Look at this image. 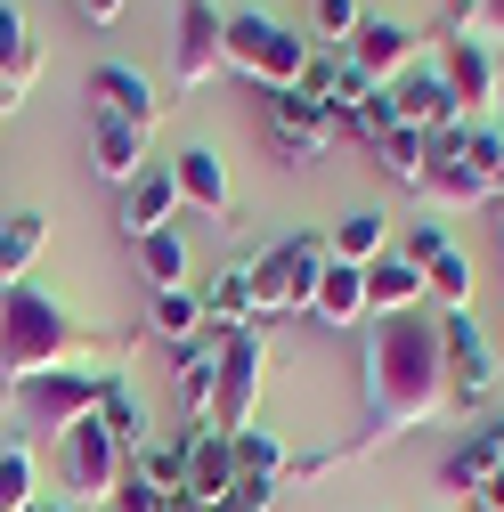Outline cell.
<instances>
[{"label":"cell","instance_id":"obj_5","mask_svg":"<svg viewBox=\"0 0 504 512\" xmlns=\"http://www.w3.org/2000/svg\"><path fill=\"white\" fill-rule=\"evenodd\" d=\"M122 472H131V456L106 439V423H74V431H57V480H66V512H114L122 496Z\"/></svg>","mask_w":504,"mask_h":512},{"label":"cell","instance_id":"obj_7","mask_svg":"<svg viewBox=\"0 0 504 512\" xmlns=\"http://www.w3.org/2000/svg\"><path fill=\"white\" fill-rule=\"evenodd\" d=\"M106 382L114 374H98V366H74V374H41V382H25V391L9 399L17 415H25V431H74V423H90L98 415V399H106Z\"/></svg>","mask_w":504,"mask_h":512},{"label":"cell","instance_id":"obj_39","mask_svg":"<svg viewBox=\"0 0 504 512\" xmlns=\"http://www.w3.org/2000/svg\"><path fill=\"white\" fill-rule=\"evenodd\" d=\"M74 9H82V25H114L122 9H131V0H74Z\"/></svg>","mask_w":504,"mask_h":512},{"label":"cell","instance_id":"obj_32","mask_svg":"<svg viewBox=\"0 0 504 512\" xmlns=\"http://www.w3.org/2000/svg\"><path fill=\"white\" fill-rule=\"evenodd\" d=\"M139 269H147L155 293H187V236H179V228L147 236V244H139Z\"/></svg>","mask_w":504,"mask_h":512},{"label":"cell","instance_id":"obj_16","mask_svg":"<svg viewBox=\"0 0 504 512\" xmlns=\"http://www.w3.org/2000/svg\"><path fill=\"white\" fill-rule=\"evenodd\" d=\"M171 391H179V407H187V431H212V399H220V334L179 342Z\"/></svg>","mask_w":504,"mask_h":512},{"label":"cell","instance_id":"obj_13","mask_svg":"<svg viewBox=\"0 0 504 512\" xmlns=\"http://www.w3.org/2000/svg\"><path fill=\"white\" fill-rule=\"evenodd\" d=\"M350 57L366 66L374 90H391V82H407V74L423 66V33H415V25H391V17H366L358 41H350Z\"/></svg>","mask_w":504,"mask_h":512},{"label":"cell","instance_id":"obj_2","mask_svg":"<svg viewBox=\"0 0 504 512\" xmlns=\"http://www.w3.org/2000/svg\"><path fill=\"white\" fill-rule=\"evenodd\" d=\"M114 358H122V334L82 326V317L57 293H41V285H0V391L9 399L25 391V382L74 374V366L114 374Z\"/></svg>","mask_w":504,"mask_h":512},{"label":"cell","instance_id":"obj_14","mask_svg":"<svg viewBox=\"0 0 504 512\" xmlns=\"http://www.w3.org/2000/svg\"><path fill=\"white\" fill-rule=\"evenodd\" d=\"M171 187H179V204H196L204 220H236V179H228V163H220V147H179V163H171Z\"/></svg>","mask_w":504,"mask_h":512},{"label":"cell","instance_id":"obj_15","mask_svg":"<svg viewBox=\"0 0 504 512\" xmlns=\"http://www.w3.org/2000/svg\"><path fill=\"white\" fill-rule=\"evenodd\" d=\"M90 106H98V114H114V122H131V131H155L171 98H163L139 66H98V74H90Z\"/></svg>","mask_w":504,"mask_h":512},{"label":"cell","instance_id":"obj_36","mask_svg":"<svg viewBox=\"0 0 504 512\" xmlns=\"http://www.w3.org/2000/svg\"><path fill=\"white\" fill-rule=\"evenodd\" d=\"M431 33H439V49H456V41H480V0H439Z\"/></svg>","mask_w":504,"mask_h":512},{"label":"cell","instance_id":"obj_40","mask_svg":"<svg viewBox=\"0 0 504 512\" xmlns=\"http://www.w3.org/2000/svg\"><path fill=\"white\" fill-rule=\"evenodd\" d=\"M472 504H480V512H504V472H496V480H488V488H480Z\"/></svg>","mask_w":504,"mask_h":512},{"label":"cell","instance_id":"obj_44","mask_svg":"<svg viewBox=\"0 0 504 512\" xmlns=\"http://www.w3.org/2000/svg\"><path fill=\"white\" fill-rule=\"evenodd\" d=\"M496 196H504V171H496Z\"/></svg>","mask_w":504,"mask_h":512},{"label":"cell","instance_id":"obj_42","mask_svg":"<svg viewBox=\"0 0 504 512\" xmlns=\"http://www.w3.org/2000/svg\"><path fill=\"white\" fill-rule=\"evenodd\" d=\"M496 261H504V196H496Z\"/></svg>","mask_w":504,"mask_h":512},{"label":"cell","instance_id":"obj_45","mask_svg":"<svg viewBox=\"0 0 504 512\" xmlns=\"http://www.w3.org/2000/svg\"><path fill=\"white\" fill-rule=\"evenodd\" d=\"M171 512H196V504H171Z\"/></svg>","mask_w":504,"mask_h":512},{"label":"cell","instance_id":"obj_10","mask_svg":"<svg viewBox=\"0 0 504 512\" xmlns=\"http://www.w3.org/2000/svg\"><path fill=\"white\" fill-rule=\"evenodd\" d=\"M261 122H269L277 163H318V155L342 139V122L326 114V98H309V90H269V98H261Z\"/></svg>","mask_w":504,"mask_h":512},{"label":"cell","instance_id":"obj_9","mask_svg":"<svg viewBox=\"0 0 504 512\" xmlns=\"http://www.w3.org/2000/svg\"><path fill=\"white\" fill-rule=\"evenodd\" d=\"M228 74V9L220 0H179V33H171V82L204 90Z\"/></svg>","mask_w":504,"mask_h":512},{"label":"cell","instance_id":"obj_19","mask_svg":"<svg viewBox=\"0 0 504 512\" xmlns=\"http://www.w3.org/2000/svg\"><path fill=\"white\" fill-rule=\"evenodd\" d=\"M261 326V293H252V261H228V269H212V285H204V334H252Z\"/></svg>","mask_w":504,"mask_h":512},{"label":"cell","instance_id":"obj_17","mask_svg":"<svg viewBox=\"0 0 504 512\" xmlns=\"http://www.w3.org/2000/svg\"><path fill=\"white\" fill-rule=\"evenodd\" d=\"M496 472H504V415L472 423V431H464V439L448 447V464H439V480H448V488H456L464 504H472V496H480V488H488Z\"/></svg>","mask_w":504,"mask_h":512},{"label":"cell","instance_id":"obj_23","mask_svg":"<svg viewBox=\"0 0 504 512\" xmlns=\"http://www.w3.org/2000/svg\"><path fill=\"white\" fill-rule=\"evenodd\" d=\"M309 326H326V334H350V326H366V269H342V261H326L318 293H309Z\"/></svg>","mask_w":504,"mask_h":512},{"label":"cell","instance_id":"obj_6","mask_svg":"<svg viewBox=\"0 0 504 512\" xmlns=\"http://www.w3.org/2000/svg\"><path fill=\"white\" fill-rule=\"evenodd\" d=\"M326 277V236H285L277 252H261L252 261V293H261V326L269 317H309V293H318Z\"/></svg>","mask_w":504,"mask_h":512},{"label":"cell","instance_id":"obj_24","mask_svg":"<svg viewBox=\"0 0 504 512\" xmlns=\"http://www.w3.org/2000/svg\"><path fill=\"white\" fill-rule=\"evenodd\" d=\"M33 82H41V41H33L25 9H9V0H0V90L25 106V98H33Z\"/></svg>","mask_w":504,"mask_h":512},{"label":"cell","instance_id":"obj_1","mask_svg":"<svg viewBox=\"0 0 504 512\" xmlns=\"http://www.w3.org/2000/svg\"><path fill=\"white\" fill-rule=\"evenodd\" d=\"M439 415H456L448 407V350H439V317L407 309V317H374V334H366V431L342 447V456H318V464H293L285 480H318L350 456H374L383 439H407Z\"/></svg>","mask_w":504,"mask_h":512},{"label":"cell","instance_id":"obj_12","mask_svg":"<svg viewBox=\"0 0 504 512\" xmlns=\"http://www.w3.org/2000/svg\"><path fill=\"white\" fill-rule=\"evenodd\" d=\"M439 82H448L456 122H472V114L496 106V90H504V57H496L488 41H456V49H439Z\"/></svg>","mask_w":504,"mask_h":512},{"label":"cell","instance_id":"obj_35","mask_svg":"<svg viewBox=\"0 0 504 512\" xmlns=\"http://www.w3.org/2000/svg\"><path fill=\"white\" fill-rule=\"evenodd\" d=\"M366 155H374V171H383V179H399V187H423V139H415V131L374 139Z\"/></svg>","mask_w":504,"mask_h":512},{"label":"cell","instance_id":"obj_27","mask_svg":"<svg viewBox=\"0 0 504 512\" xmlns=\"http://www.w3.org/2000/svg\"><path fill=\"white\" fill-rule=\"evenodd\" d=\"M383 252H391V220L383 212H350V220L326 228V261H342V269H374Z\"/></svg>","mask_w":504,"mask_h":512},{"label":"cell","instance_id":"obj_30","mask_svg":"<svg viewBox=\"0 0 504 512\" xmlns=\"http://www.w3.org/2000/svg\"><path fill=\"white\" fill-rule=\"evenodd\" d=\"M122 480H139V488H155V496H179V480H187V431L147 439L139 456H131V472H122Z\"/></svg>","mask_w":504,"mask_h":512},{"label":"cell","instance_id":"obj_31","mask_svg":"<svg viewBox=\"0 0 504 512\" xmlns=\"http://www.w3.org/2000/svg\"><path fill=\"white\" fill-rule=\"evenodd\" d=\"M25 504H41V456L25 439H9L0 447V512H25Z\"/></svg>","mask_w":504,"mask_h":512},{"label":"cell","instance_id":"obj_33","mask_svg":"<svg viewBox=\"0 0 504 512\" xmlns=\"http://www.w3.org/2000/svg\"><path fill=\"white\" fill-rule=\"evenodd\" d=\"M423 293L448 301V317H456V309H472V252H464V244H448V252H439V261L423 269Z\"/></svg>","mask_w":504,"mask_h":512},{"label":"cell","instance_id":"obj_22","mask_svg":"<svg viewBox=\"0 0 504 512\" xmlns=\"http://www.w3.org/2000/svg\"><path fill=\"white\" fill-rule=\"evenodd\" d=\"M90 171H98L106 187H131V179L147 171V131H131V122L98 114V122H90Z\"/></svg>","mask_w":504,"mask_h":512},{"label":"cell","instance_id":"obj_46","mask_svg":"<svg viewBox=\"0 0 504 512\" xmlns=\"http://www.w3.org/2000/svg\"><path fill=\"white\" fill-rule=\"evenodd\" d=\"M0 407H9V391H0Z\"/></svg>","mask_w":504,"mask_h":512},{"label":"cell","instance_id":"obj_38","mask_svg":"<svg viewBox=\"0 0 504 512\" xmlns=\"http://www.w3.org/2000/svg\"><path fill=\"white\" fill-rule=\"evenodd\" d=\"M391 252H399V261H415V269H431L439 252H448V228H431V220H423V228H407Z\"/></svg>","mask_w":504,"mask_h":512},{"label":"cell","instance_id":"obj_8","mask_svg":"<svg viewBox=\"0 0 504 512\" xmlns=\"http://www.w3.org/2000/svg\"><path fill=\"white\" fill-rule=\"evenodd\" d=\"M439 350H448V407H488L496 382H504V358H496V342L480 334L472 309L439 317Z\"/></svg>","mask_w":504,"mask_h":512},{"label":"cell","instance_id":"obj_25","mask_svg":"<svg viewBox=\"0 0 504 512\" xmlns=\"http://www.w3.org/2000/svg\"><path fill=\"white\" fill-rule=\"evenodd\" d=\"M423 309V269L399 261V252H383V261L366 269V317H407Z\"/></svg>","mask_w":504,"mask_h":512},{"label":"cell","instance_id":"obj_18","mask_svg":"<svg viewBox=\"0 0 504 512\" xmlns=\"http://www.w3.org/2000/svg\"><path fill=\"white\" fill-rule=\"evenodd\" d=\"M228 488H236V447H228V431H187V480H179V504L212 512Z\"/></svg>","mask_w":504,"mask_h":512},{"label":"cell","instance_id":"obj_43","mask_svg":"<svg viewBox=\"0 0 504 512\" xmlns=\"http://www.w3.org/2000/svg\"><path fill=\"white\" fill-rule=\"evenodd\" d=\"M25 512H66V504H57V496H41V504H25Z\"/></svg>","mask_w":504,"mask_h":512},{"label":"cell","instance_id":"obj_34","mask_svg":"<svg viewBox=\"0 0 504 512\" xmlns=\"http://www.w3.org/2000/svg\"><path fill=\"white\" fill-rule=\"evenodd\" d=\"M147 326H155L163 342H196V334H204V293H155Z\"/></svg>","mask_w":504,"mask_h":512},{"label":"cell","instance_id":"obj_3","mask_svg":"<svg viewBox=\"0 0 504 512\" xmlns=\"http://www.w3.org/2000/svg\"><path fill=\"white\" fill-rule=\"evenodd\" d=\"M496 171H504V131L496 122H448L423 139V187L431 204H496Z\"/></svg>","mask_w":504,"mask_h":512},{"label":"cell","instance_id":"obj_20","mask_svg":"<svg viewBox=\"0 0 504 512\" xmlns=\"http://www.w3.org/2000/svg\"><path fill=\"white\" fill-rule=\"evenodd\" d=\"M171 220H179V187H171V171H139L131 187H122V212H114V228L131 236V244L163 236Z\"/></svg>","mask_w":504,"mask_h":512},{"label":"cell","instance_id":"obj_11","mask_svg":"<svg viewBox=\"0 0 504 512\" xmlns=\"http://www.w3.org/2000/svg\"><path fill=\"white\" fill-rule=\"evenodd\" d=\"M261 374H269V342L261 326L220 342V399H212V431H244L261 415Z\"/></svg>","mask_w":504,"mask_h":512},{"label":"cell","instance_id":"obj_28","mask_svg":"<svg viewBox=\"0 0 504 512\" xmlns=\"http://www.w3.org/2000/svg\"><path fill=\"white\" fill-rule=\"evenodd\" d=\"M41 252H49V220L41 212H9L0 220V285H33Z\"/></svg>","mask_w":504,"mask_h":512},{"label":"cell","instance_id":"obj_21","mask_svg":"<svg viewBox=\"0 0 504 512\" xmlns=\"http://www.w3.org/2000/svg\"><path fill=\"white\" fill-rule=\"evenodd\" d=\"M391 114H399V131H415V139L448 131L456 106H448V82H439V66H415L407 82H391Z\"/></svg>","mask_w":504,"mask_h":512},{"label":"cell","instance_id":"obj_37","mask_svg":"<svg viewBox=\"0 0 504 512\" xmlns=\"http://www.w3.org/2000/svg\"><path fill=\"white\" fill-rule=\"evenodd\" d=\"M277 496H285L277 480H236V488H228L212 512H277Z\"/></svg>","mask_w":504,"mask_h":512},{"label":"cell","instance_id":"obj_29","mask_svg":"<svg viewBox=\"0 0 504 512\" xmlns=\"http://www.w3.org/2000/svg\"><path fill=\"white\" fill-rule=\"evenodd\" d=\"M98 423H106V439L122 447V456H139V447L155 439V423H147V399L131 391V374H114V382H106V399H98Z\"/></svg>","mask_w":504,"mask_h":512},{"label":"cell","instance_id":"obj_47","mask_svg":"<svg viewBox=\"0 0 504 512\" xmlns=\"http://www.w3.org/2000/svg\"><path fill=\"white\" fill-rule=\"evenodd\" d=\"M496 106H504V90H496Z\"/></svg>","mask_w":504,"mask_h":512},{"label":"cell","instance_id":"obj_26","mask_svg":"<svg viewBox=\"0 0 504 512\" xmlns=\"http://www.w3.org/2000/svg\"><path fill=\"white\" fill-rule=\"evenodd\" d=\"M228 447H236V480H277V488H285L293 447H285L277 423H244V431H228Z\"/></svg>","mask_w":504,"mask_h":512},{"label":"cell","instance_id":"obj_4","mask_svg":"<svg viewBox=\"0 0 504 512\" xmlns=\"http://www.w3.org/2000/svg\"><path fill=\"white\" fill-rule=\"evenodd\" d=\"M309 66H318V41L293 33L285 17H269V9H236L228 17V74H244L261 98L269 90H301Z\"/></svg>","mask_w":504,"mask_h":512},{"label":"cell","instance_id":"obj_41","mask_svg":"<svg viewBox=\"0 0 504 512\" xmlns=\"http://www.w3.org/2000/svg\"><path fill=\"white\" fill-rule=\"evenodd\" d=\"M480 25H488V33H504V0H480Z\"/></svg>","mask_w":504,"mask_h":512}]
</instances>
